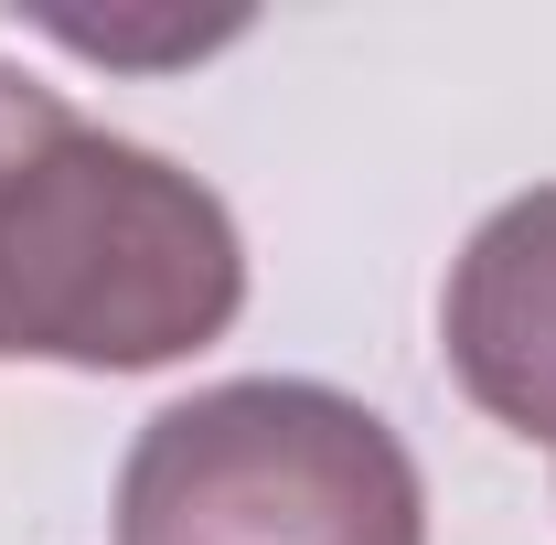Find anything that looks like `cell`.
<instances>
[{
  "label": "cell",
  "instance_id": "1",
  "mask_svg": "<svg viewBox=\"0 0 556 545\" xmlns=\"http://www.w3.org/2000/svg\"><path fill=\"white\" fill-rule=\"evenodd\" d=\"M247 236L214 182L0 65V364L150 375L236 332Z\"/></svg>",
  "mask_w": 556,
  "mask_h": 545
},
{
  "label": "cell",
  "instance_id": "2",
  "mask_svg": "<svg viewBox=\"0 0 556 545\" xmlns=\"http://www.w3.org/2000/svg\"><path fill=\"white\" fill-rule=\"evenodd\" d=\"M118 545H428V492L375 407L247 375L139 428Z\"/></svg>",
  "mask_w": 556,
  "mask_h": 545
},
{
  "label": "cell",
  "instance_id": "3",
  "mask_svg": "<svg viewBox=\"0 0 556 545\" xmlns=\"http://www.w3.org/2000/svg\"><path fill=\"white\" fill-rule=\"evenodd\" d=\"M439 353L492 428L556 439V182L471 225L439 289Z\"/></svg>",
  "mask_w": 556,
  "mask_h": 545
}]
</instances>
